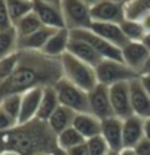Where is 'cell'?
Instances as JSON below:
<instances>
[{
    "label": "cell",
    "mask_w": 150,
    "mask_h": 155,
    "mask_svg": "<svg viewBox=\"0 0 150 155\" xmlns=\"http://www.w3.org/2000/svg\"><path fill=\"white\" fill-rule=\"evenodd\" d=\"M62 77L60 59L50 58L38 50H19L15 72L0 84V101L9 95H22L31 89L55 86Z\"/></svg>",
    "instance_id": "cell-1"
},
{
    "label": "cell",
    "mask_w": 150,
    "mask_h": 155,
    "mask_svg": "<svg viewBox=\"0 0 150 155\" xmlns=\"http://www.w3.org/2000/svg\"><path fill=\"white\" fill-rule=\"evenodd\" d=\"M56 93H58L59 104L62 107H66L72 109L75 114L82 112H90L88 105V92L80 89L78 86L72 84L66 78H60L58 83L53 86Z\"/></svg>",
    "instance_id": "cell-4"
},
{
    "label": "cell",
    "mask_w": 150,
    "mask_h": 155,
    "mask_svg": "<svg viewBox=\"0 0 150 155\" xmlns=\"http://www.w3.org/2000/svg\"><path fill=\"white\" fill-rule=\"evenodd\" d=\"M18 62H19V50L16 53H12L9 56H5L0 59V84L6 81L15 72Z\"/></svg>",
    "instance_id": "cell-30"
},
{
    "label": "cell",
    "mask_w": 150,
    "mask_h": 155,
    "mask_svg": "<svg viewBox=\"0 0 150 155\" xmlns=\"http://www.w3.org/2000/svg\"><path fill=\"white\" fill-rule=\"evenodd\" d=\"M11 27H13V24H12L6 0H0V30H8Z\"/></svg>",
    "instance_id": "cell-33"
},
{
    "label": "cell",
    "mask_w": 150,
    "mask_h": 155,
    "mask_svg": "<svg viewBox=\"0 0 150 155\" xmlns=\"http://www.w3.org/2000/svg\"><path fill=\"white\" fill-rule=\"evenodd\" d=\"M68 53H71L72 56L78 58L80 61L91 65L94 68L103 61V58L88 43H85L84 40H80V38L72 37V36H71V40H69V46H68Z\"/></svg>",
    "instance_id": "cell-18"
},
{
    "label": "cell",
    "mask_w": 150,
    "mask_h": 155,
    "mask_svg": "<svg viewBox=\"0 0 150 155\" xmlns=\"http://www.w3.org/2000/svg\"><path fill=\"white\" fill-rule=\"evenodd\" d=\"M107 155H119V152H116V151H109Z\"/></svg>",
    "instance_id": "cell-47"
},
{
    "label": "cell",
    "mask_w": 150,
    "mask_h": 155,
    "mask_svg": "<svg viewBox=\"0 0 150 155\" xmlns=\"http://www.w3.org/2000/svg\"><path fill=\"white\" fill-rule=\"evenodd\" d=\"M58 148V136L49 123L34 118L18 124L8 131H0V149L21 155L52 154Z\"/></svg>",
    "instance_id": "cell-2"
},
{
    "label": "cell",
    "mask_w": 150,
    "mask_h": 155,
    "mask_svg": "<svg viewBox=\"0 0 150 155\" xmlns=\"http://www.w3.org/2000/svg\"><path fill=\"white\" fill-rule=\"evenodd\" d=\"M84 3H87L90 8H93V6H96L97 3H100V2H103V0H82Z\"/></svg>",
    "instance_id": "cell-43"
},
{
    "label": "cell",
    "mask_w": 150,
    "mask_h": 155,
    "mask_svg": "<svg viewBox=\"0 0 150 155\" xmlns=\"http://www.w3.org/2000/svg\"><path fill=\"white\" fill-rule=\"evenodd\" d=\"M18 43H19V37L15 27H11L8 30H0V59L9 56L12 53H16L19 50Z\"/></svg>",
    "instance_id": "cell-24"
},
{
    "label": "cell",
    "mask_w": 150,
    "mask_h": 155,
    "mask_svg": "<svg viewBox=\"0 0 150 155\" xmlns=\"http://www.w3.org/2000/svg\"><path fill=\"white\" fill-rule=\"evenodd\" d=\"M66 152H68V155H90L88 154V148H87V145H85V143L78 145V146L72 148V149L66 151Z\"/></svg>",
    "instance_id": "cell-36"
},
{
    "label": "cell",
    "mask_w": 150,
    "mask_h": 155,
    "mask_svg": "<svg viewBox=\"0 0 150 155\" xmlns=\"http://www.w3.org/2000/svg\"><path fill=\"white\" fill-rule=\"evenodd\" d=\"M15 126H18V120L13 118L5 109L0 108V131H8L13 129Z\"/></svg>",
    "instance_id": "cell-34"
},
{
    "label": "cell",
    "mask_w": 150,
    "mask_h": 155,
    "mask_svg": "<svg viewBox=\"0 0 150 155\" xmlns=\"http://www.w3.org/2000/svg\"><path fill=\"white\" fill-rule=\"evenodd\" d=\"M140 75H150V56H149V59H147V62H146V65H144V68H143V71H141Z\"/></svg>",
    "instance_id": "cell-42"
},
{
    "label": "cell",
    "mask_w": 150,
    "mask_h": 155,
    "mask_svg": "<svg viewBox=\"0 0 150 155\" xmlns=\"http://www.w3.org/2000/svg\"><path fill=\"white\" fill-rule=\"evenodd\" d=\"M21 101H22V95H9L0 101V108L5 109L13 118L18 120L21 112Z\"/></svg>",
    "instance_id": "cell-31"
},
{
    "label": "cell",
    "mask_w": 150,
    "mask_h": 155,
    "mask_svg": "<svg viewBox=\"0 0 150 155\" xmlns=\"http://www.w3.org/2000/svg\"><path fill=\"white\" fill-rule=\"evenodd\" d=\"M41 97H43V89L41 87L31 89V90L22 93L21 112H19L18 124H24V123H28L31 120L37 118V112H38V108H40Z\"/></svg>",
    "instance_id": "cell-15"
},
{
    "label": "cell",
    "mask_w": 150,
    "mask_h": 155,
    "mask_svg": "<svg viewBox=\"0 0 150 155\" xmlns=\"http://www.w3.org/2000/svg\"><path fill=\"white\" fill-rule=\"evenodd\" d=\"M121 50H122L124 64L128 65L132 71H136L140 75L147 59H149L150 52L143 46L141 41H128Z\"/></svg>",
    "instance_id": "cell-12"
},
{
    "label": "cell",
    "mask_w": 150,
    "mask_h": 155,
    "mask_svg": "<svg viewBox=\"0 0 150 155\" xmlns=\"http://www.w3.org/2000/svg\"><path fill=\"white\" fill-rule=\"evenodd\" d=\"M60 107L58 99V93L55 90L53 86L50 87H44L43 89V97L40 102V108L37 112V118L43 120V121H49V118L53 115V112Z\"/></svg>",
    "instance_id": "cell-22"
},
{
    "label": "cell",
    "mask_w": 150,
    "mask_h": 155,
    "mask_svg": "<svg viewBox=\"0 0 150 155\" xmlns=\"http://www.w3.org/2000/svg\"><path fill=\"white\" fill-rule=\"evenodd\" d=\"M144 139L150 140V117L144 118Z\"/></svg>",
    "instance_id": "cell-38"
},
{
    "label": "cell",
    "mask_w": 150,
    "mask_h": 155,
    "mask_svg": "<svg viewBox=\"0 0 150 155\" xmlns=\"http://www.w3.org/2000/svg\"><path fill=\"white\" fill-rule=\"evenodd\" d=\"M60 9L63 13L65 25L69 31L88 30L93 24L91 8L82 0H62Z\"/></svg>",
    "instance_id": "cell-6"
},
{
    "label": "cell",
    "mask_w": 150,
    "mask_h": 155,
    "mask_svg": "<svg viewBox=\"0 0 150 155\" xmlns=\"http://www.w3.org/2000/svg\"><path fill=\"white\" fill-rule=\"evenodd\" d=\"M6 5L11 13L12 24H15L22 16L33 12V2L30 0H6Z\"/></svg>",
    "instance_id": "cell-29"
},
{
    "label": "cell",
    "mask_w": 150,
    "mask_h": 155,
    "mask_svg": "<svg viewBox=\"0 0 150 155\" xmlns=\"http://www.w3.org/2000/svg\"><path fill=\"white\" fill-rule=\"evenodd\" d=\"M60 65H62L63 78H66L68 81L78 86L80 89L85 90V92H91L99 84L97 75H96V68L80 61L78 58L72 56L68 52L60 58Z\"/></svg>",
    "instance_id": "cell-3"
},
{
    "label": "cell",
    "mask_w": 150,
    "mask_h": 155,
    "mask_svg": "<svg viewBox=\"0 0 150 155\" xmlns=\"http://www.w3.org/2000/svg\"><path fill=\"white\" fill-rule=\"evenodd\" d=\"M90 31H93L94 34H97L99 37L104 38L106 41L112 43L113 46L122 49L128 43L127 37L124 36L122 30L119 24H110V22H94L90 25L88 28Z\"/></svg>",
    "instance_id": "cell-17"
},
{
    "label": "cell",
    "mask_w": 150,
    "mask_h": 155,
    "mask_svg": "<svg viewBox=\"0 0 150 155\" xmlns=\"http://www.w3.org/2000/svg\"><path fill=\"white\" fill-rule=\"evenodd\" d=\"M110 104L113 109V115L121 120H125L134 115L131 101H129V81L128 83H118L109 87Z\"/></svg>",
    "instance_id": "cell-9"
},
{
    "label": "cell",
    "mask_w": 150,
    "mask_h": 155,
    "mask_svg": "<svg viewBox=\"0 0 150 155\" xmlns=\"http://www.w3.org/2000/svg\"><path fill=\"white\" fill-rule=\"evenodd\" d=\"M127 2H131V0H125V3H127Z\"/></svg>",
    "instance_id": "cell-50"
},
{
    "label": "cell",
    "mask_w": 150,
    "mask_h": 155,
    "mask_svg": "<svg viewBox=\"0 0 150 155\" xmlns=\"http://www.w3.org/2000/svg\"><path fill=\"white\" fill-rule=\"evenodd\" d=\"M2 152H3V151H2V149H0V154H2Z\"/></svg>",
    "instance_id": "cell-51"
},
{
    "label": "cell",
    "mask_w": 150,
    "mask_h": 155,
    "mask_svg": "<svg viewBox=\"0 0 150 155\" xmlns=\"http://www.w3.org/2000/svg\"><path fill=\"white\" fill-rule=\"evenodd\" d=\"M52 154L53 155H68V152H66V151H63V149H60V148H56Z\"/></svg>",
    "instance_id": "cell-44"
},
{
    "label": "cell",
    "mask_w": 150,
    "mask_h": 155,
    "mask_svg": "<svg viewBox=\"0 0 150 155\" xmlns=\"http://www.w3.org/2000/svg\"><path fill=\"white\" fill-rule=\"evenodd\" d=\"M134 151L137 155H150V140H147V139L140 140L134 146Z\"/></svg>",
    "instance_id": "cell-35"
},
{
    "label": "cell",
    "mask_w": 150,
    "mask_h": 155,
    "mask_svg": "<svg viewBox=\"0 0 150 155\" xmlns=\"http://www.w3.org/2000/svg\"><path fill=\"white\" fill-rule=\"evenodd\" d=\"M30 2H33V0H30Z\"/></svg>",
    "instance_id": "cell-52"
},
{
    "label": "cell",
    "mask_w": 150,
    "mask_h": 155,
    "mask_svg": "<svg viewBox=\"0 0 150 155\" xmlns=\"http://www.w3.org/2000/svg\"><path fill=\"white\" fill-rule=\"evenodd\" d=\"M140 81L143 84L144 90L147 92V95L150 96V75H140Z\"/></svg>",
    "instance_id": "cell-37"
},
{
    "label": "cell",
    "mask_w": 150,
    "mask_h": 155,
    "mask_svg": "<svg viewBox=\"0 0 150 155\" xmlns=\"http://www.w3.org/2000/svg\"><path fill=\"white\" fill-rule=\"evenodd\" d=\"M96 75L99 84L103 86H113L118 83H128L134 78L140 77L136 71H132L128 65L121 61L103 59L96 67Z\"/></svg>",
    "instance_id": "cell-5"
},
{
    "label": "cell",
    "mask_w": 150,
    "mask_h": 155,
    "mask_svg": "<svg viewBox=\"0 0 150 155\" xmlns=\"http://www.w3.org/2000/svg\"><path fill=\"white\" fill-rule=\"evenodd\" d=\"M40 155H53V154H40Z\"/></svg>",
    "instance_id": "cell-49"
},
{
    "label": "cell",
    "mask_w": 150,
    "mask_h": 155,
    "mask_svg": "<svg viewBox=\"0 0 150 155\" xmlns=\"http://www.w3.org/2000/svg\"><path fill=\"white\" fill-rule=\"evenodd\" d=\"M56 31L58 30L50 28V27H41L40 30H37L33 34L19 38L18 48H19V50H38V52H41L43 48L46 46V43L50 40V37Z\"/></svg>",
    "instance_id": "cell-21"
},
{
    "label": "cell",
    "mask_w": 150,
    "mask_h": 155,
    "mask_svg": "<svg viewBox=\"0 0 150 155\" xmlns=\"http://www.w3.org/2000/svg\"><path fill=\"white\" fill-rule=\"evenodd\" d=\"M71 36L77 37L80 40H84L85 43H88L103 59H113V61H122V50L119 48L113 46L112 43L106 41L104 38L99 37L97 34H94L90 30H74L71 31Z\"/></svg>",
    "instance_id": "cell-7"
},
{
    "label": "cell",
    "mask_w": 150,
    "mask_h": 155,
    "mask_svg": "<svg viewBox=\"0 0 150 155\" xmlns=\"http://www.w3.org/2000/svg\"><path fill=\"white\" fill-rule=\"evenodd\" d=\"M0 155H21V154H18V152H15V151H3Z\"/></svg>",
    "instance_id": "cell-46"
},
{
    "label": "cell",
    "mask_w": 150,
    "mask_h": 155,
    "mask_svg": "<svg viewBox=\"0 0 150 155\" xmlns=\"http://www.w3.org/2000/svg\"><path fill=\"white\" fill-rule=\"evenodd\" d=\"M121 30L124 33V36L127 37L128 41H141L143 37L146 36V30L143 28V25L140 21H134V19H124L121 24Z\"/></svg>",
    "instance_id": "cell-28"
},
{
    "label": "cell",
    "mask_w": 150,
    "mask_h": 155,
    "mask_svg": "<svg viewBox=\"0 0 150 155\" xmlns=\"http://www.w3.org/2000/svg\"><path fill=\"white\" fill-rule=\"evenodd\" d=\"M140 22H141V25H143V28L146 30V33H150V13L149 15H146Z\"/></svg>",
    "instance_id": "cell-39"
},
{
    "label": "cell",
    "mask_w": 150,
    "mask_h": 155,
    "mask_svg": "<svg viewBox=\"0 0 150 155\" xmlns=\"http://www.w3.org/2000/svg\"><path fill=\"white\" fill-rule=\"evenodd\" d=\"M110 2H115V3H125V0H110Z\"/></svg>",
    "instance_id": "cell-48"
},
{
    "label": "cell",
    "mask_w": 150,
    "mask_h": 155,
    "mask_svg": "<svg viewBox=\"0 0 150 155\" xmlns=\"http://www.w3.org/2000/svg\"><path fill=\"white\" fill-rule=\"evenodd\" d=\"M103 139L109 145L110 151H122L124 139H122V120L118 117H110L102 121V133Z\"/></svg>",
    "instance_id": "cell-14"
},
{
    "label": "cell",
    "mask_w": 150,
    "mask_h": 155,
    "mask_svg": "<svg viewBox=\"0 0 150 155\" xmlns=\"http://www.w3.org/2000/svg\"><path fill=\"white\" fill-rule=\"evenodd\" d=\"M85 145L88 148V154L90 155H107L109 151H110L109 145L106 143V140L103 139L102 134L94 136L91 139L85 140Z\"/></svg>",
    "instance_id": "cell-32"
},
{
    "label": "cell",
    "mask_w": 150,
    "mask_h": 155,
    "mask_svg": "<svg viewBox=\"0 0 150 155\" xmlns=\"http://www.w3.org/2000/svg\"><path fill=\"white\" fill-rule=\"evenodd\" d=\"M141 43H143V46H144V48H146L150 52V33H146V36L143 37Z\"/></svg>",
    "instance_id": "cell-40"
},
{
    "label": "cell",
    "mask_w": 150,
    "mask_h": 155,
    "mask_svg": "<svg viewBox=\"0 0 150 155\" xmlns=\"http://www.w3.org/2000/svg\"><path fill=\"white\" fill-rule=\"evenodd\" d=\"M69 40H71V31L68 28H60L50 37V40L46 43V46L43 48L41 52L44 55H47V56H50V58L60 59L68 52Z\"/></svg>",
    "instance_id": "cell-20"
},
{
    "label": "cell",
    "mask_w": 150,
    "mask_h": 155,
    "mask_svg": "<svg viewBox=\"0 0 150 155\" xmlns=\"http://www.w3.org/2000/svg\"><path fill=\"white\" fill-rule=\"evenodd\" d=\"M72 127L80 131V134L85 139H91L94 136H99L102 133V120H99L91 112H82L75 114Z\"/></svg>",
    "instance_id": "cell-19"
},
{
    "label": "cell",
    "mask_w": 150,
    "mask_h": 155,
    "mask_svg": "<svg viewBox=\"0 0 150 155\" xmlns=\"http://www.w3.org/2000/svg\"><path fill=\"white\" fill-rule=\"evenodd\" d=\"M82 143H85V139L74 127H69V129H66L58 134V148L63 149V151H69V149L78 146V145H82Z\"/></svg>",
    "instance_id": "cell-27"
},
{
    "label": "cell",
    "mask_w": 150,
    "mask_h": 155,
    "mask_svg": "<svg viewBox=\"0 0 150 155\" xmlns=\"http://www.w3.org/2000/svg\"><path fill=\"white\" fill-rule=\"evenodd\" d=\"M119 155H137L134 148H124L122 151H119Z\"/></svg>",
    "instance_id": "cell-41"
},
{
    "label": "cell",
    "mask_w": 150,
    "mask_h": 155,
    "mask_svg": "<svg viewBox=\"0 0 150 155\" xmlns=\"http://www.w3.org/2000/svg\"><path fill=\"white\" fill-rule=\"evenodd\" d=\"M74 118H75V112L69 109V108L66 107H60L53 112V115L49 118V126H50V129L56 133V136H58L59 133H62L63 130H66V129H69L72 127V124H74Z\"/></svg>",
    "instance_id": "cell-23"
},
{
    "label": "cell",
    "mask_w": 150,
    "mask_h": 155,
    "mask_svg": "<svg viewBox=\"0 0 150 155\" xmlns=\"http://www.w3.org/2000/svg\"><path fill=\"white\" fill-rule=\"evenodd\" d=\"M129 101L134 115H139L141 118L150 117V96L144 90L143 84L140 81V77L129 81Z\"/></svg>",
    "instance_id": "cell-13"
},
{
    "label": "cell",
    "mask_w": 150,
    "mask_h": 155,
    "mask_svg": "<svg viewBox=\"0 0 150 155\" xmlns=\"http://www.w3.org/2000/svg\"><path fill=\"white\" fill-rule=\"evenodd\" d=\"M13 27H15V30L18 33V37L22 38V37H27L30 34H33V33H35L37 30H40L44 25L41 24V21L38 19V16L34 12H31L28 15H25V16H22L21 19H18L13 24Z\"/></svg>",
    "instance_id": "cell-25"
},
{
    "label": "cell",
    "mask_w": 150,
    "mask_h": 155,
    "mask_svg": "<svg viewBox=\"0 0 150 155\" xmlns=\"http://www.w3.org/2000/svg\"><path fill=\"white\" fill-rule=\"evenodd\" d=\"M150 13V0H131L125 3V18L141 21Z\"/></svg>",
    "instance_id": "cell-26"
},
{
    "label": "cell",
    "mask_w": 150,
    "mask_h": 155,
    "mask_svg": "<svg viewBox=\"0 0 150 155\" xmlns=\"http://www.w3.org/2000/svg\"><path fill=\"white\" fill-rule=\"evenodd\" d=\"M41 2L50 3V5H58V6H60V3H62V0H41Z\"/></svg>",
    "instance_id": "cell-45"
},
{
    "label": "cell",
    "mask_w": 150,
    "mask_h": 155,
    "mask_svg": "<svg viewBox=\"0 0 150 155\" xmlns=\"http://www.w3.org/2000/svg\"><path fill=\"white\" fill-rule=\"evenodd\" d=\"M91 18L94 22L121 24L125 19V3L103 0L91 8Z\"/></svg>",
    "instance_id": "cell-10"
},
{
    "label": "cell",
    "mask_w": 150,
    "mask_h": 155,
    "mask_svg": "<svg viewBox=\"0 0 150 155\" xmlns=\"http://www.w3.org/2000/svg\"><path fill=\"white\" fill-rule=\"evenodd\" d=\"M33 12L38 16V19L44 27H50L55 30L66 28L62 9L58 5L44 3L41 0H33Z\"/></svg>",
    "instance_id": "cell-11"
},
{
    "label": "cell",
    "mask_w": 150,
    "mask_h": 155,
    "mask_svg": "<svg viewBox=\"0 0 150 155\" xmlns=\"http://www.w3.org/2000/svg\"><path fill=\"white\" fill-rule=\"evenodd\" d=\"M122 139L124 148H134L140 140L144 139V118L131 115L122 120Z\"/></svg>",
    "instance_id": "cell-16"
},
{
    "label": "cell",
    "mask_w": 150,
    "mask_h": 155,
    "mask_svg": "<svg viewBox=\"0 0 150 155\" xmlns=\"http://www.w3.org/2000/svg\"><path fill=\"white\" fill-rule=\"evenodd\" d=\"M88 105H90V112L102 121L110 118V117H115L107 86L97 84L91 92H88Z\"/></svg>",
    "instance_id": "cell-8"
}]
</instances>
